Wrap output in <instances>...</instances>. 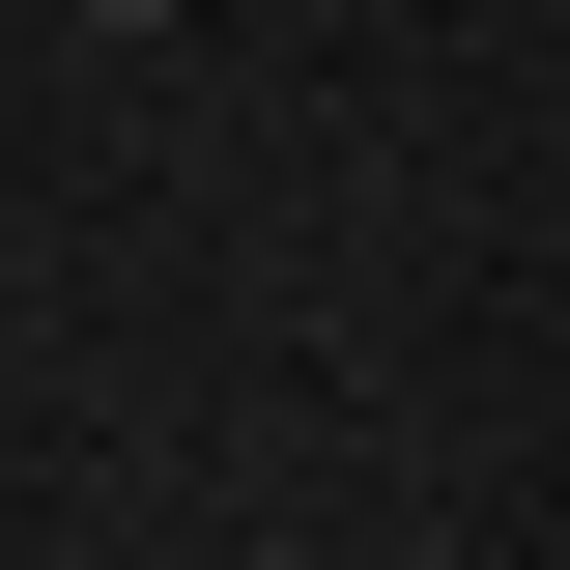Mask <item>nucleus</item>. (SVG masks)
Listing matches in <instances>:
<instances>
[{"label": "nucleus", "instance_id": "1", "mask_svg": "<svg viewBox=\"0 0 570 570\" xmlns=\"http://www.w3.org/2000/svg\"><path fill=\"white\" fill-rule=\"evenodd\" d=\"M115 29H171V0H115Z\"/></svg>", "mask_w": 570, "mask_h": 570}]
</instances>
